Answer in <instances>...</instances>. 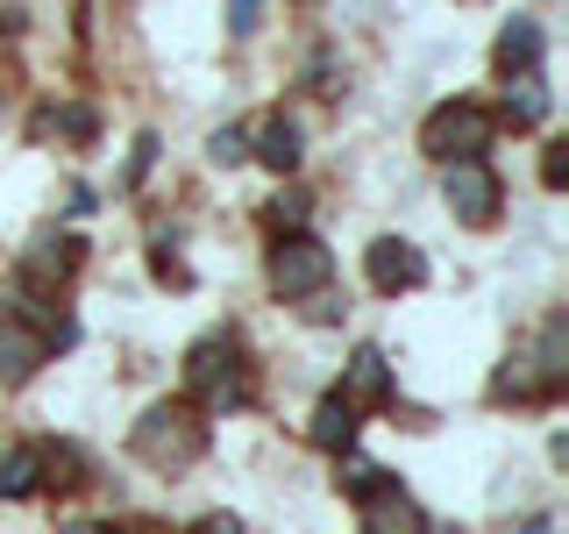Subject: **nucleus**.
I'll list each match as a JSON object with an SVG mask.
<instances>
[{
  "instance_id": "1",
  "label": "nucleus",
  "mask_w": 569,
  "mask_h": 534,
  "mask_svg": "<svg viewBox=\"0 0 569 534\" xmlns=\"http://www.w3.org/2000/svg\"><path fill=\"white\" fill-rule=\"evenodd\" d=\"M207 449V427L186 414V406H150V414L136 421V456L157 463V471H178V463H192Z\"/></svg>"
},
{
  "instance_id": "2",
  "label": "nucleus",
  "mask_w": 569,
  "mask_h": 534,
  "mask_svg": "<svg viewBox=\"0 0 569 534\" xmlns=\"http://www.w3.org/2000/svg\"><path fill=\"white\" fill-rule=\"evenodd\" d=\"M491 136H498V129H491V115H485L477 100H449V107H435V115H427L420 150L441 157V165H456V157H477Z\"/></svg>"
},
{
  "instance_id": "3",
  "label": "nucleus",
  "mask_w": 569,
  "mask_h": 534,
  "mask_svg": "<svg viewBox=\"0 0 569 534\" xmlns=\"http://www.w3.org/2000/svg\"><path fill=\"white\" fill-rule=\"evenodd\" d=\"M186 378H192V392H200L213 414H221V406H242V392H249V385H242V356H236V343H221V335L192 349Z\"/></svg>"
},
{
  "instance_id": "4",
  "label": "nucleus",
  "mask_w": 569,
  "mask_h": 534,
  "mask_svg": "<svg viewBox=\"0 0 569 534\" xmlns=\"http://www.w3.org/2000/svg\"><path fill=\"white\" fill-rule=\"evenodd\" d=\"M441 192H449V214L462 228H485L498 214V171L485 165V157H456L449 178H441Z\"/></svg>"
},
{
  "instance_id": "5",
  "label": "nucleus",
  "mask_w": 569,
  "mask_h": 534,
  "mask_svg": "<svg viewBox=\"0 0 569 534\" xmlns=\"http://www.w3.org/2000/svg\"><path fill=\"white\" fill-rule=\"evenodd\" d=\"M335 278V257L320 249L313 236H284L278 249H271V285L284 299H299V293H320V285Z\"/></svg>"
},
{
  "instance_id": "6",
  "label": "nucleus",
  "mask_w": 569,
  "mask_h": 534,
  "mask_svg": "<svg viewBox=\"0 0 569 534\" xmlns=\"http://www.w3.org/2000/svg\"><path fill=\"white\" fill-rule=\"evenodd\" d=\"M420 278H427V257L413 243H399V236L370 243V285H378V293H413Z\"/></svg>"
},
{
  "instance_id": "7",
  "label": "nucleus",
  "mask_w": 569,
  "mask_h": 534,
  "mask_svg": "<svg viewBox=\"0 0 569 534\" xmlns=\"http://www.w3.org/2000/svg\"><path fill=\"white\" fill-rule=\"evenodd\" d=\"M50 356V343L29 328V320H0V385H22L36 378V364Z\"/></svg>"
},
{
  "instance_id": "8",
  "label": "nucleus",
  "mask_w": 569,
  "mask_h": 534,
  "mask_svg": "<svg viewBox=\"0 0 569 534\" xmlns=\"http://www.w3.org/2000/svg\"><path fill=\"white\" fill-rule=\"evenodd\" d=\"M363 527H370V534H427L420 506H413V498H406L399 485H378V492H370V513H363Z\"/></svg>"
},
{
  "instance_id": "9",
  "label": "nucleus",
  "mask_w": 569,
  "mask_h": 534,
  "mask_svg": "<svg viewBox=\"0 0 569 534\" xmlns=\"http://www.w3.org/2000/svg\"><path fill=\"white\" fill-rule=\"evenodd\" d=\"M385 392H391L385 349H356L349 370H342V399H349V406H370V399H385Z\"/></svg>"
},
{
  "instance_id": "10",
  "label": "nucleus",
  "mask_w": 569,
  "mask_h": 534,
  "mask_svg": "<svg viewBox=\"0 0 569 534\" xmlns=\"http://www.w3.org/2000/svg\"><path fill=\"white\" fill-rule=\"evenodd\" d=\"M533 65H541V29L506 22V36H498V71H506V79H533Z\"/></svg>"
},
{
  "instance_id": "11",
  "label": "nucleus",
  "mask_w": 569,
  "mask_h": 534,
  "mask_svg": "<svg viewBox=\"0 0 569 534\" xmlns=\"http://www.w3.org/2000/svg\"><path fill=\"white\" fill-rule=\"evenodd\" d=\"M307 435L320 442V449H349V442H356V406L342 399V392H328V399L313 406V427H307Z\"/></svg>"
},
{
  "instance_id": "12",
  "label": "nucleus",
  "mask_w": 569,
  "mask_h": 534,
  "mask_svg": "<svg viewBox=\"0 0 569 534\" xmlns=\"http://www.w3.org/2000/svg\"><path fill=\"white\" fill-rule=\"evenodd\" d=\"M249 150H257L271 171H292V165H299V129H292L284 115H271V121L257 129V142H249Z\"/></svg>"
},
{
  "instance_id": "13",
  "label": "nucleus",
  "mask_w": 569,
  "mask_h": 534,
  "mask_svg": "<svg viewBox=\"0 0 569 534\" xmlns=\"http://www.w3.org/2000/svg\"><path fill=\"white\" fill-rule=\"evenodd\" d=\"M79 264V236H36L29 249V278H64Z\"/></svg>"
},
{
  "instance_id": "14",
  "label": "nucleus",
  "mask_w": 569,
  "mask_h": 534,
  "mask_svg": "<svg viewBox=\"0 0 569 534\" xmlns=\"http://www.w3.org/2000/svg\"><path fill=\"white\" fill-rule=\"evenodd\" d=\"M36 471H43V449H8V456H0V492H8V498L36 492Z\"/></svg>"
},
{
  "instance_id": "15",
  "label": "nucleus",
  "mask_w": 569,
  "mask_h": 534,
  "mask_svg": "<svg viewBox=\"0 0 569 534\" xmlns=\"http://www.w3.org/2000/svg\"><path fill=\"white\" fill-rule=\"evenodd\" d=\"M506 115L520 121V129H533V121L548 115V93H541V79H506Z\"/></svg>"
},
{
  "instance_id": "16",
  "label": "nucleus",
  "mask_w": 569,
  "mask_h": 534,
  "mask_svg": "<svg viewBox=\"0 0 569 534\" xmlns=\"http://www.w3.org/2000/svg\"><path fill=\"white\" fill-rule=\"evenodd\" d=\"M36 129H64V142H93L100 115L93 107H58V115H36Z\"/></svg>"
},
{
  "instance_id": "17",
  "label": "nucleus",
  "mask_w": 569,
  "mask_h": 534,
  "mask_svg": "<svg viewBox=\"0 0 569 534\" xmlns=\"http://www.w3.org/2000/svg\"><path fill=\"white\" fill-rule=\"evenodd\" d=\"M378 477H385V471H378V463H363V456H349V463H342V485H349L356 498L378 492Z\"/></svg>"
},
{
  "instance_id": "18",
  "label": "nucleus",
  "mask_w": 569,
  "mask_h": 534,
  "mask_svg": "<svg viewBox=\"0 0 569 534\" xmlns=\"http://www.w3.org/2000/svg\"><path fill=\"white\" fill-rule=\"evenodd\" d=\"M207 150H213V165H242V157H249V142H242V129H221V136L207 142Z\"/></svg>"
},
{
  "instance_id": "19",
  "label": "nucleus",
  "mask_w": 569,
  "mask_h": 534,
  "mask_svg": "<svg viewBox=\"0 0 569 534\" xmlns=\"http://www.w3.org/2000/svg\"><path fill=\"white\" fill-rule=\"evenodd\" d=\"M271 221H307V200H299V192H278V200H271Z\"/></svg>"
},
{
  "instance_id": "20",
  "label": "nucleus",
  "mask_w": 569,
  "mask_h": 534,
  "mask_svg": "<svg viewBox=\"0 0 569 534\" xmlns=\"http://www.w3.org/2000/svg\"><path fill=\"white\" fill-rule=\"evenodd\" d=\"M228 14H236V22H228L236 36H249V29H257V0H228Z\"/></svg>"
},
{
  "instance_id": "21",
  "label": "nucleus",
  "mask_w": 569,
  "mask_h": 534,
  "mask_svg": "<svg viewBox=\"0 0 569 534\" xmlns=\"http://www.w3.org/2000/svg\"><path fill=\"white\" fill-rule=\"evenodd\" d=\"M192 534H242V521H236V513H207V521L192 527Z\"/></svg>"
},
{
  "instance_id": "22",
  "label": "nucleus",
  "mask_w": 569,
  "mask_h": 534,
  "mask_svg": "<svg viewBox=\"0 0 569 534\" xmlns=\"http://www.w3.org/2000/svg\"><path fill=\"white\" fill-rule=\"evenodd\" d=\"M541 171H548V186H562V171H569V150H562V142H548V165Z\"/></svg>"
},
{
  "instance_id": "23",
  "label": "nucleus",
  "mask_w": 569,
  "mask_h": 534,
  "mask_svg": "<svg viewBox=\"0 0 569 534\" xmlns=\"http://www.w3.org/2000/svg\"><path fill=\"white\" fill-rule=\"evenodd\" d=\"M64 534H114V527H100V521H71Z\"/></svg>"
},
{
  "instance_id": "24",
  "label": "nucleus",
  "mask_w": 569,
  "mask_h": 534,
  "mask_svg": "<svg viewBox=\"0 0 569 534\" xmlns=\"http://www.w3.org/2000/svg\"><path fill=\"white\" fill-rule=\"evenodd\" d=\"M520 534H556V527H548V521H527V527H520Z\"/></svg>"
}]
</instances>
